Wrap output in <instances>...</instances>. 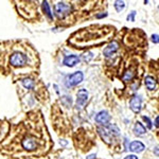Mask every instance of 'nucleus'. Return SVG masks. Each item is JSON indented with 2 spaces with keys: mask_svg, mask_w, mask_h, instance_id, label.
<instances>
[{
  "mask_svg": "<svg viewBox=\"0 0 159 159\" xmlns=\"http://www.w3.org/2000/svg\"><path fill=\"white\" fill-rule=\"evenodd\" d=\"M125 7V3L124 1H120V0H118V1H115V9H116L117 12H121L123 9Z\"/></svg>",
  "mask_w": 159,
  "mask_h": 159,
  "instance_id": "2eb2a0df",
  "label": "nucleus"
},
{
  "mask_svg": "<svg viewBox=\"0 0 159 159\" xmlns=\"http://www.w3.org/2000/svg\"><path fill=\"white\" fill-rule=\"evenodd\" d=\"M94 158H96V154H91V155H89L86 159H94Z\"/></svg>",
  "mask_w": 159,
  "mask_h": 159,
  "instance_id": "5701e85b",
  "label": "nucleus"
},
{
  "mask_svg": "<svg viewBox=\"0 0 159 159\" xmlns=\"http://www.w3.org/2000/svg\"><path fill=\"white\" fill-rule=\"evenodd\" d=\"M152 40H153V43H158V34H153L152 35Z\"/></svg>",
  "mask_w": 159,
  "mask_h": 159,
  "instance_id": "aec40b11",
  "label": "nucleus"
},
{
  "mask_svg": "<svg viewBox=\"0 0 159 159\" xmlns=\"http://www.w3.org/2000/svg\"><path fill=\"white\" fill-rule=\"evenodd\" d=\"M144 148H145L144 144H143L142 142H140V141H133L129 145V150L134 153H140V152H142Z\"/></svg>",
  "mask_w": 159,
  "mask_h": 159,
  "instance_id": "9d476101",
  "label": "nucleus"
},
{
  "mask_svg": "<svg viewBox=\"0 0 159 159\" xmlns=\"http://www.w3.org/2000/svg\"><path fill=\"white\" fill-rule=\"evenodd\" d=\"M27 56H25L24 53L20 52H15L11 55V58H10V64L14 67H22L27 64Z\"/></svg>",
  "mask_w": 159,
  "mask_h": 159,
  "instance_id": "f257e3e1",
  "label": "nucleus"
},
{
  "mask_svg": "<svg viewBox=\"0 0 159 159\" xmlns=\"http://www.w3.org/2000/svg\"><path fill=\"white\" fill-rule=\"evenodd\" d=\"M118 48H119V45H118V43L117 42H111L104 49V51H103L104 55L106 56V57H110V56H112V55L115 54V53L117 52Z\"/></svg>",
  "mask_w": 159,
  "mask_h": 159,
  "instance_id": "423d86ee",
  "label": "nucleus"
},
{
  "mask_svg": "<svg viewBox=\"0 0 159 159\" xmlns=\"http://www.w3.org/2000/svg\"><path fill=\"white\" fill-rule=\"evenodd\" d=\"M129 107L134 112H139L141 109V98L138 96H134L130 99Z\"/></svg>",
  "mask_w": 159,
  "mask_h": 159,
  "instance_id": "0eeeda50",
  "label": "nucleus"
},
{
  "mask_svg": "<svg viewBox=\"0 0 159 159\" xmlns=\"http://www.w3.org/2000/svg\"><path fill=\"white\" fill-rule=\"evenodd\" d=\"M134 76V72L133 71H127V72H125L124 76H123V81H129Z\"/></svg>",
  "mask_w": 159,
  "mask_h": 159,
  "instance_id": "dca6fc26",
  "label": "nucleus"
},
{
  "mask_svg": "<svg viewBox=\"0 0 159 159\" xmlns=\"http://www.w3.org/2000/svg\"><path fill=\"white\" fill-rule=\"evenodd\" d=\"M88 100V92L86 89H80L78 91V99H76V107L78 109H82Z\"/></svg>",
  "mask_w": 159,
  "mask_h": 159,
  "instance_id": "20e7f679",
  "label": "nucleus"
},
{
  "mask_svg": "<svg viewBox=\"0 0 159 159\" xmlns=\"http://www.w3.org/2000/svg\"><path fill=\"white\" fill-rule=\"evenodd\" d=\"M43 12L46 13L47 17L49 19H52L53 16H52V13H51V10H50V7H49V3L47 1H43Z\"/></svg>",
  "mask_w": 159,
  "mask_h": 159,
  "instance_id": "ddd939ff",
  "label": "nucleus"
},
{
  "mask_svg": "<svg viewBox=\"0 0 159 159\" xmlns=\"http://www.w3.org/2000/svg\"><path fill=\"white\" fill-rule=\"evenodd\" d=\"M158 120H159V117L157 116L156 117V120H155V126L156 127H158Z\"/></svg>",
  "mask_w": 159,
  "mask_h": 159,
  "instance_id": "b1692460",
  "label": "nucleus"
},
{
  "mask_svg": "<svg viewBox=\"0 0 159 159\" xmlns=\"http://www.w3.org/2000/svg\"><path fill=\"white\" fill-rule=\"evenodd\" d=\"M135 16H136V12L135 11H132L129 13V15H127V20H130V21H134L135 20Z\"/></svg>",
  "mask_w": 159,
  "mask_h": 159,
  "instance_id": "6ab92c4d",
  "label": "nucleus"
},
{
  "mask_svg": "<svg viewBox=\"0 0 159 159\" xmlns=\"http://www.w3.org/2000/svg\"><path fill=\"white\" fill-rule=\"evenodd\" d=\"M144 83H145V86H147V88L148 90H154V89H156V86H157L156 80L154 79L153 76H147Z\"/></svg>",
  "mask_w": 159,
  "mask_h": 159,
  "instance_id": "9b49d317",
  "label": "nucleus"
},
{
  "mask_svg": "<svg viewBox=\"0 0 159 159\" xmlns=\"http://www.w3.org/2000/svg\"><path fill=\"white\" fill-rule=\"evenodd\" d=\"M106 16H107V13H102V14L97 15V18H103V17H106Z\"/></svg>",
  "mask_w": 159,
  "mask_h": 159,
  "instance_id": "412c9836",
  "label": "nucleus"
},
{
  "mask_svg": "<svg viewBox=\"0 0 159 159\" xmlns=\"http://www.w3.org/2000/svg\"><path fill=\"white\" fill-rule=\"evenodd\" d=\"M142 119L144 120L145 123H147V126H148V129H152V123H151L150 118H148V117H145V116H143V117H142Z\"/></svg>",
  "mask_w": 159,
  "mask_h": 159,
  "instance_id": "f3484780",
  "label": "nucleus"
},
{
  "mask_svg": "<svg viewBox=\"0 0 159 159\" xmlns=\"http://www.w3.org/2000/svg\"><path fill=\"white\" fill-rule=\"evenodd\" d=\"M124 159H138V157L136 155H129V156H126Z\"/></svg>",
  "mask_w": 159,
  "mask_h": 159,
  "instance_id": "4be33fe9",
  "label": "nucleus"
},
{
  "mask_svg": "<svg viewBox=\"0 0 159 159\" xmlns=\"http://www.w3.org/2000/svg\"><path fill=\"white\" fill-rule=\"evenodd\" d=\"M22 144V148H25L27 151H33L35 150V148H37V143L35 139L33 137H30V136H28V137H25L24 140H22L21 142Z\"/></svg>",
  "mask_w": 159,
  "mask_h": 159,
  "instance_id": "39448f33",
  "label": "nucleus"
},
{
  "mask_svg": "<svg viewBox=\"0 0 159 159\" xmlns=\"http://www.w3.org/2000/svg\"><path fill=\"white\" fill-rule=\"evenodd\" d=\"M134 132H135V134L137 136H141V135L145 134V132H147V130H145V127L143 126L140 122H137V123H136V125H135V127H134Z\"/></svg>",
  "mask_w": 159,
  "mask_h": 159,
  "instance_id": "f8f14e48",
  "label": "nucleus"
},
{
  "mask_svg": "<svg viewBox=\"0 0 159 159\" xmlns=\"http://www.w3.org/2000/svg\"><path fill=\"white\" fill-rule=\"evenodd\" d=\"M79 61H80V57L78 55H69L64 60V65L67 66V67H74Z\"/></svg>",
  "mask_w": 159,
  "mask_h": 159,
  "instance_id": "1a4fd4ad",
  "label": "nucleus"
},
{
  "mask_svg": "<svg viewBox=\"0 0 159 159\" xmlns=\"http://www.w3.org/2000/svg\"><path fill=\"white\" fill-rule=\"evenodd\" d=\"M110 120V116L109 114L107 111H105V110H102V111H100L98 115L96 116V121L99 123V124H107V123L109 122Z\"/></svg>",
  "mask_w": 159,
  "mask_h": 159,
  "instance_id": "6e6552de",
  "label": "nucleus"
},
{
  "mask_svg": "<svg viewBox=\"0 0 159 159\" xmlns=\"http://www.w3.org/2000/svg\"><path fill=\"white\" fill-rule=\"evenodd\" d=\"M22 85H24L27 89H32L33 87H34V81H33L32 79H24L21 81Z\"/></svg>",
  "mask_w": 159,
  "mask_h": 159,
  "instance_id": "4468645a",
  "label": "nucleus"
},
{
  "mask_svg": "<svg viewBox=\"0 0 159 159\" xmlns=\"http://www.w3.org/2000/svg\"><path fill=\"white\" fill-rule=\"evenodd\" d=\"M92 57H93V55H92V53H91V52H88V53H86V54L83 56V60L85 61H89L91 60Z\"/></svg>",
  "mask_w": 159,
  "mask_h": 159,
  "instance_id": "a211bd4d",
  "label": "nucleus"
},
{
  "mask_svg": "<svg viewBox=\"0 0 159 159\" xmlns=\"http://www.w3.org/2000/svg\"><path fill=\"white\" fill-rule=\"evenodd\" d=\"M71 11V7L69 4L65 3V2H60L55 6V12L57 14L58 17H65L66 15H68Z\"/></svg>",
  "mask_w": 159,
  "mask_h": 159,
  "instance_id": "7ed1b4c3",
  "label": "nucleus"
},
{
  "mask_svg": "<svg viewBox=\"0 0 159 159\" xmlns=\"http://www.w3.org/2000/svg\"><path fill=\"white\" fill-rule=\"evenodd\" d=\"M83 78H84L83 72L82 71H76V72H74L71 75H68V78L65 81V84L67 87H73L81 83L83 81Z\"/></svg>",
  "mask_w": 159,
  "mask_h": 159,
  "instance_id": "f03ea898",
  "label": "nucleus"
}]
</instances>
